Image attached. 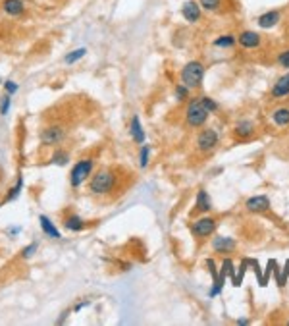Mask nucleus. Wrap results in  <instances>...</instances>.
Here are the masks:
<instances>
[{
	"instance_id": "f257e3e1",
	"label": "nucleus",
	"mask_w": 289,
	"mask_h": 326,
	"mask_svg": "<svg viewBox=\"0 0 289 326\" xmlns=\"http://www.w3.org/2000/svg\"><path fill=\"white\" fill-rule=\"evenodd\" d=\"M116 176L110 168H102L93 174L91 182H89V193L91 195H108L110 191H114L116 187Z\"/></svg>"
},
{
	"instance_id": "f03ea898",
	"label": "nucleus",
	"mask_w": 289,
	"mask_h": 326,
	"mask_svg": "<svg viewBox=\"0 0 289 326\" xmlns=\"http://www.w3.org/2000/svg\"><path fill=\"white\" fill-rule=\"evenodd\" d=\"M202 80H204V64L201 60L187 62L181 70V83L189 89H197L201 87Z\"/></svg>"
},
{
	"instance_id": "7ed1b4c3",
	"label": "nucleus",
	"mask_w": 289,
	"mask_h": 326,
	"mask_svg": "<svg viewBox=\"0 0 289 326\" xmlns=\"http://www.w3.org/2000/svg\"><path fill=\"white\" fill-rule=\"evenodd\" d=\"M208 116H211V112L204 108L201 97L193 98L189 106H187V110H185V122H187L189 128H201V126L206 123Z\"/></svg>"
},
{
	"instance_id": "20e7f679",
	"label": "nucleus",
	"mask_w": 289,
	"mask_h": 326,
	"mask_svg": "<svg viewBox=\"0 0 289 326\" xmlns=\"http://www.w3.org/2000/svg\"><path fill=\"white\" fill-rule=\"evenodd\" d=\"M93 166H95V160L93 159H81L73 166L70 174V184L71 187H79L85 180H89V176H93Z\"/></svg>"
},
{
	"instance_id": "39448f33",
	"label": "nucleus",
	"mask_w": 289,
	"mask_h": 326,
	"mask_svg": "<svg viewBox=\"0 0 289 326\" xmlns=\"http://www.w3.org/2000/svg\"><path fill=\"white\" fill-rule=\"evenodd\" d=\"M218 141H220L218 132L212 130V128H204V130L199 133V137H197V149L206 155V153H211V151L216 149Z\"/></svg>"
},
{
	"instance_id": "423d86ee",
	"label": "nucleus",
	"mask_w": 289,
	"mask_h": 326,
	"mask_svg": "<svg viewBox=\"0 0 289 326\" xmlns=\"http://www.w3.org/2000/svg\"><path fill=\"white\" fill-rule=\"evenodd\" d=\"M214 230H216V218H212V216L197 218V220L191 224V234L199 239H204V238H208V236H212Z\"/></svg>"
},
{
	"instance_id": "0eeeda50",
	"label": "nucleus",
	"mask_w": 289,
	"mask_h": 326,
	"mask_svg": "<svg viewBox=\"0 0 289 326\" xmlns=\"http://www.w3.org/2000/svg\"><path fill=\"white\" fill-rule=\"evenodd\" d=\"M66 137V130L62 126H48L41 132V143L46 145V147H56L60 145Z\"/></svg>"
},
{
	"instance_id": "6e6552de",
	"label": "nucleus",
	"mask_w": 289,
	"mask_h": 326,
	"mask_svg": "<svg viewBox=\"0 0 289 326\" xmlns=\"http://www.w3.org/2000/svg\"><path fill=\"white\" fill-rule=\"evenodd\" d=\"M237 43L245 51H254V48L262 46V35L258 31H253V29H245L237 35Z\"/></svg>"
},
{
	"instance_id": "1a4fd4ad",
	"label": "nucleus",
	"mask_w": 289,
	"mask_h": 326,
	"mask_svg": "<svg viewBox=\"0 0 289 326\" xmlns=\"http://www.w3.org/2000/svg\"><path fill=\"white\" fill-rule=\"evenodd\" d=\"M201 14H202V8L197 0H187V2H183V6H181V16H183V19L187 23H197V21H201Z\"/></svg>"
},
{
	"instance_id": "9d476101",
	"label": "nucleus",
	"mask_w": 289,
	"mask_h": 326,
	"mask_svg": "<svg viewBox=\"0 0 289 326\" xmlns=\"http://www.w3.org/2000/svg\"><path fill=\"white\" fill-rule=\"evenodd\" d=\"M270 95H272L274 101H281V98L289 97V71L276 80V83L272 85Z\"/></svg>"
},
{
	"instance_id": "9b49d317",
	"label": "nucleus",
	"mask_w": 289,
	"mask_h": 326,
	"mask_svg": "<svg viewBox=\"0 0 289 326\" xmlns=\"http://www.w3.org/2000/svg\"><path fill=\"white\" fill-rule=\"evenodd\" d=\"M245 209L249 212H254V214L266 212L270 209V199H268L266 195H254V197H251V199L245 201Z\"/></svg>"
},
{
	"instance_id": "f8f14e48",
	"label": "nucleus",
	"mask_w": 289,
	"mask_h": 326,
	"mask_svg": "<svg viewBox=\"0 0 289 326\" xmlns=\"http://www.w3.org/2000/svg\"><path fill=\"white\" fill-rule=\"evenodd\" d=\"M280 19H281L280 10H268V12H264V14H260L256 18V23L262 29H272V27H276L280 23Z\"/></svg>"
},
{
	"instance_id": "ddd939ff",
	"label": "nucleus",
	"mask_w": 289,
	"mask_h": 326,
	"mask_svg": "<svg viewBox=\"0 0 289 326\" xmlns=\"http://www.w3.org/2000/svg\"><path fill=\"white\" fill-rule=\"evenodd\" d=\"M256 132V126H254V122H251V120H241V122L235 123V128H233V135H235L237 139H249L253 133Z\"/></svg>"
},
{
	"instance_id": "4468645a",
	"label": "nucleus",
	"mask_w": 289,
	"mask_h": 326,
	"mask_svg": "<svg viewBox=\"0 0 289 326\" xmlns=\"http://www.w3.org/2000/svg\"><path fill=\"white\" fill-rule=\"evenodd\" d=\"M2 10L12 18H18L25 12V6L21 0H2Z\"/></svg>"
},
{
	"instance_id": "2eb2a0df",
	"label": "nucleus",
	"mask_w": 289,
	"mask_h": 326,
	"mask_svg": "<svg viewBox=\"0 0 289 326\" xmlns=\"http://www.w3.org/2000/svg\"><path fill=\"white\" fill-rule=\"evenodd\" d=\"M212 249H214L216 253H229V251H233V249H235V239L224 238V236L214 238V241H212Z\"/></svg>"
},
{
	"instance_id": "dca6fc26",
	"label": "nucleus",
	"mask_w": 289,
	"mask_h": 326,
	"mask_svg": "<svg viewBox=\"0 0 289 326\" xmlns=\"http://www.w3.org/2000/svg\"><path fill=\"white\" fill-rule=\"evenodd\" d=\"M270 120H272V123H276L278 128H285V126H289V106H280V108L272 110Z\"/></svg>"
},
{
	"instance_id": "f3484780",
	"label": "nucleus",
	"mask_w": 289,
	"mask_h": 326,
	"mask_svg": "<svg viewBox=\"0 0 289 326\" xmlns=\"http://www.w3.org/2000/svg\"><path fill=\"white\" fill-rule=\"evenodd\" d=\"M201 8L211 14H222L226 12V0H199Z\"/></svg>"
},
{
	"instance_id": "a211bd4d",
	"label": "nucleus",
	"mask_w": 289,
	"mask_h": 326,
	"mask_svg": "<svg viewBox=\"0 0 289 326\" xmlns=\"http://www.w3.org/2000/svg\"><path fill=\"white\" fill-rule=\"evenodd\" d=\"M129 133H132V137H133V141H135V143H139V145H143V143H145V132L141 130V120H139V116H133V118H132Z\"/></svg>"
},
{
	"instance_id": "6ab92c4d",
	"label": "nucleus",
	"mask_w": 289,
	"mask_h": 326,
	"mask_svg": "<svg viewBox=\"0 0 289 326\" xmlns=\"http://www.w3.org/2000/svg\"><path fill=\"white\" fill-rule=\"evenodd\" d=\"M235 43H237V35H233V33H224V35H218L212 41V44L218 46V48H231Z\"/></svg>"
},
{
	"instance_id": "aec40b11",
	"label": "nucleus",
	"mask_w": 289,
	"mask_h": 326,
	"mask_svg": "<svg viewBox=\"0 0 289 326\" xmlns=\"http://www.w3.org/2000/svg\"><path fill=\"white\" fill-rule=\"evenodd\" d=\"M64 226H66L68 230H71V232H81V230L85 228L87 224H85L83 218H79L77 214H70V216H66V218H64Z\"/></svg>"
},
{
	"instance_id": "412c9836",
	"label": "nucleus",
	"mask_w": 289,
	"mask_h": 326,
	"mask_svg": "<svg viewBox=\"0 0 289 326\" xmlns=\"http://www.w3.org/2000/svg\"><path fill=\"white\" fill-rule=\"evenodd\" d=\"M39 222H41V228H43V232L48 236V238H52V239H58L60 238V232H58V228L54 226L52 222L48 220L46 216H39Z\"/></svg>"
},
{
	"instance_id": "4be33fe9",
	"label": "nucleus",
	"mask_w": 289,
	"mask_h": 326,
	"mask_svg": "<svg viewBox=\"0 0 289 326\" xmlns=\"http://www.w3.org/2000/svg\"><path fill=\"white\" fill-rule=\"evenodd\" d=\"M211 209H212V203H211V199H208V193H206L204 189H201V191L197 193V211L208 212Z\"/></svg>"
},
{
	"instance_id": "5701e85b",
	"label": "nucleus",
	"mask_w": 289,
	"mask_h": 326,
	"mask_svg": "<svg viewBox=\"0 0 289 326\" xmlns=\"http://www.w3.org/2000/svg\"><path fill=\"white\" fill-rule=\"evenodd\" d=\"M68 160H70V153L68 151H56L52 155V162L54 164H60V166H64V164H68Z\"/></svg>"
},
{
	"instance_id": "b1692460",
	"label": "nucleus",
	"mask_w": 289,
	"mask_h": 326,
	"mask_svg": "<svg viewBox=\"0 0 289 326\" xmlns=\"http://www.w3.org/2000/svg\"><path fill=\"white\" fill-rule=\"evenodd\" d=\"M85 54H87V48H77V51H71V53L68 54L66 58H64V62H66V64H73V62H77L79 58H83Z\"/></svg>"
},
{
	"instance_id": "393cba45",
	"label": "nucleus",
	"mask_w": 289,
	"mask_h": 326,
	"mask_svg": "<svg viewBox=\"0 0 289 326\" xmlns=\"http://www.w3.org/2000/svg\"><path fill=\"white\" fill-rule=\"evenodd\" d=\"M149 155H150V147L149 145H145L143 143V147H141V155H139V159H141V168H147V164H149Z\"/></svg>"
},
{
	"instance_id": "a878e982",
	"label": "nucleus",
	"mask_w": 289,
	"mask_h": 326,
	"mask_svg": "<svg viewBox=\"0 0 289 326\" xmlns=\"http://www.w3.org/2000/svg\"><path fill=\"white\" fill-rule=\"evenodd\" d=\"M276 62L280 64L281 68H285V70H289V48H283L280 54H278V58H276Z\"/></svg>"
},
{
	"instance_id": "bb28decb",
	"label": "nucleus",
	"mask_w": 289,
	"mask_h": 326,
	"mask_svg": "<svg viewBox=\"0 0 289 326\" xmlns=\"http://www.w3.org/2000/svg\"><path fill=\"white\" fill-rule=\"evenodd\" d=\"M247 266H249V261H243V263L239 265V272H237V276L233 278V286H241V280H243V276H245L247 272Z\"/></svg>"
},
{
	"instance_id": "cd10ccee",
	"label": "nucleus",
	"mask_w": 289,
	"mask_h": 326,
	"mask_svg": "<svg viewBox=\"0 0 289 326\" xmlns=\"http://www.w3.org/2000/svg\"><path fill=\"white\" fill-rule=\"evenodd\" d=\"M201 101H202V105H204V108L208 110V112H216L218 110V103L214 101V98H211V97H201Z\"/></svg>"
},
{
	"instance_id": "c85d7f7f",
	"label": "nucleus",
	"mask_w": 289,
	"mask_h": 326,
	"mask_svg": "<svg viewBox=\"0 0 289 326\" xmlns=\"http://www.w3.org/2000/svg\"><path fill=\"white\" fill-rule=\"evenodd\" d=\"M19 189H21V178H18V182H16V185H14V189H10V193L6 195L4 203H8V201H12V199H16L18 193H19Z\"/></svg>"
},
{
	"instance_id": "c756f323",
	"label": "nucleus",
	"mask_w": 289,
	"mask_h": 326,
	"mask_svg": "<svg viewBox=\"0 0 289 326\" xmlns=\"http://www.w3.org/2000/svg\"><path fill=\"white\" fill-rule=\"evenodd\" d=\"M187 93H189V87H187V85H183V83L175 87V97L179 98V101H183V98L187 97Z\"/></svg>"
},
{
	"instance_id": "7c9ffc66",
	"label": "nucleus",
	"mask_w": 289,
	"mask_h": 326,
	"mask_svg": "<svg viewBox=\"0 0 289 326\" xmlns=\"http://www.w3.org/2000/svg\"><path fill=\"white\" fill-rule=\"evenodd\" d=\"M37 251V243H31V245L23 247V251H21V257L23 259H29V257H33V253Z\"/></svg>"
},
{
	"instance_id": "2f4dec72",
	"label": "nucleus",
	"mask_w": 289,
	"mask_h": 326,
	"mask_svg": "<svg viewBox=\"0 0 289 326\" xmlns=\"http://www.w3.org/2000/svg\"><path fill=\"white\" fill-rule=\"evenodd\" d=\"M10 103H12L10 95H4V97H2V106H0V112H2V114H6V112H8Z\"/></svg>"
},
{
	"instance_id": "473e14b6",
	"label": "nucleus",
	"mask_w": 289,
	"mask_h": 326,
	"mask_svg": "<svg viewBox=\"0 0 289 326\" xmlns=\"http://www.w3.org/2000/svg\"><path fill=\"white\" fill-rule=\"evenodd\" d=\"M6 91H8V93H12V95H14V93L18 91V85H16L14 81H6Z\"/></svg>"
},
{
	"instance_id": "72a5a7b5",
	"label": "nucleus",
	"mask_w": 289,
	"mask_h": 326,
	"mask_svg": "<svg viewBox=\"0 0 289 326\" xmlns=\"http://www.w3.org/2000/svg\"><path fill=\"white\" fill-rule=\"evenodd\" d=\"M287 274H289V261L285 263V268H283V274H281V284L285 286V280H287Z\"/></svg>"
}]
</instances>
